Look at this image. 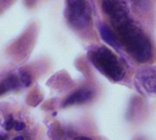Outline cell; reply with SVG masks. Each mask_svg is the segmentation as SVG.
<instances>
[{
    "label": "cell",
    "mask_w": 156,
    "mask_h": 140,
    "mask_svg": "<svg viewBox=\"0 0 156 140\" xmlns=\"http://www.w3.org/2000/svg\"><path fill=\"white\" fill-rule=\"evenodd\" d=\"M0 140H5V138H4L1 135H0Z\"/></svg>",
    "instance_id": "5bb4252c"
},
{
    "label": "cell",
    "mask_w": 156,
    "mask_h": 140,
    "mask_svg": "<svg viewBox=\"0 0 156 140\" xmlns=\"http://www.w3.org/2000/svg\"><path fill=\"white\" fill-rule=\"evenodd\" d=\"M99 33L102 37V39H104L105 42H107L108 45L119 49V43L118 41V39L116 38V36L114 35V33L110 30V29L108 27H107L104 24H101L99 26Z\"/></svg>",
    "instance_id": "52a82bcc"
},
{
    "label": "cell",
    "mask_w": 156,
    "mask_h": 140,
    "mask_svg": "<svg viewBox=\"0 0 156 140\" xmlns=\"http://www.w3.org/2000/svg\"><path fill=\"white\" fill-rule=\"evenodd\" d=\"M15 120L12 118V117H9L7 121H6V124H5V126H6V129L7 130H10L12 127H14V125H15Z\"/></svg>",
    "instance_id": "30bf717a"
},
{
    "label": "cell",
    "mask_w": 156,
    "mask_h": 140,
    "mask_svg": "<svg viewBox=\"0 0 156 140\" xmlns=\"http://www.w3.org/2000/svg\"><path fill=\"white\" fill-rule=\"evenodd\" d=\"M92 96H93V93L90 90H87V89L78 90L77 92L71 94L65 100V102L63 103V106H67V105H71V104H74L85 103V102L90 100Z\"/></svg>",
    "instance_id": "8992f818"
},
{
    "label": "cell",
    "mask_w": 156,
    "mask_h": 140,
    "mask_svg": "<svg viewBox=\"0 0 156 140\" xmlns=\"http://www.w3.org/2000/svg\"><path fill=\"white\" fill-rule=\"evenodd\" d=\"M67 19L76 29L86 27L91 19V9L87 0H67Z\"/></svg>",
    "instance_id": "3957f363"
},
{
    "label": "cell",
    "mask_w": 156,
    "mask_h": 140,
    "mask_svg": "<svg viewBox=\"0 0 156 140\" xmlns=\"http://www.w3.org/2000/svg\"><path fill=\"white\" fill-rule=\"evenodd\" d=\"M14 128L17 130V131H21L25 128V124L22 123V122H18V123H15L14 125Z\"/></svg>",
    "instance_id": "8fae6325"
},
{
    "label": "cell",
    "mask_w": 156,
    "mask_h": 140,
    "mask_svg": "<svg viewBox=\"0 0 156 140\" xmlns=\"http://www.w3.org/2000/svg\"><path fill=\"white\" fill-rule=\"evenodd\" d=\"M91 60L95 66L113 81H120L125 75V71L117 56L108 49L100 47L91 52Z\"/></svg>",
    "instance_id": "7a4b0ae2"
},
{
    "label": "cell",
    "mask_w": 156,
    "mask_h": 140,
    "mask_svg": "<svg viewBox=\"0 0 156 140\" xmlns=\"http://www.w3.org/2000/svg\"><path fill=\"white\" fill-rule=\"evenodd\" d=\"M20 80H21V83L24 84V86L28 87L31 84V77L30 75L25 72V71H22L20 72Z\"/></svg>",
    "instance_id": "9c48e42d"
},
{
    "label": "cell",
    "mask_w": 156,
    "mask_h": 140,
    "mask_svg": "<svg viewBox=\"0 0 156 140\" xmlns=\"http://www.w3.org/2000/svg\"><path fill=\"white\" fill-rule=\"evenodd\" d=\"M102 8L115 24L129 18L127 0H103Z\"/></svg>",
    "instance_id": "277c9868"
},
{
    "label": "cell",
    "mask_w": 156,
    "mask_h": 140,
    "mask_svg": "<svg viewBox=\"0 0 156 140\" xmlns=\"http://www.w3.org/2000/svg\"><path fill=\"white\" fill-rule=\"evenodd\" d=\"M18 86H19V79L16 76L12 75L6 78L3 82L0 83V95L9 90L17 88Z\"/></svg>",
    "instance_id": "ba28073f"
},
{
    "label": "cell",
    "mask_w": 156,
    "mask_h": 140,
    "mask_svg": "<svg viewBox=\"0 0 156 140\" xmlns=\"http://www.w3.org/2000/svg\"><path fill=\"white\" fill-rule=\"evenodd\" d=\"M73 140H92V139H90L88 137H85V136H78V137H76V138H74Z\"/></svg>",
    "instance_id": "7c38bea8"
},
{
    "label": "cell",
    "mask_w": 156,
    "mask_h": 140,
    "mask_svg": "<svg viewBox=\"0 0 156 140\" xmlns=\"http://www.w3.org/2000/svg\"><path fill=\"white\" fill-rule=\"evenodd\" d=\"M13 140H24V138L22 136H17L16 138H14Z\"/></svg>",
    "instance_id": "4fadbf2b"
},
{
    "label": "cell",
    "mask_w": 156,
    "mask_h": 140,
    "mask_svg": "<svg viewBox=\"0 0 156 140\" xmlns=\"http://www.w3.org/2000/svg\"><path fill=\"white\" fill-rule=\"evenodd\" d=\"M119 36L128 52L139 62L151 57V44L144 32L129 18L116 24Z\"/></svg>",
    "instance_id": "6da1fadb"
},
{
    "label": "cell",
    "mask_w": 156,
    "mask_h": 140,
    "mask_svg": "<svg viewBox=\"0 0 156 140\" xmlns=\"http://www.w3.org/2000/svg\"><path fill=\"white\" fill-rule=\"evenodd\" d=\"M142 87L149 93H156V74L151 70H142L136 75Z\"/></svg>",
    "instance_id": "5b68a950"
}]
</instances>
